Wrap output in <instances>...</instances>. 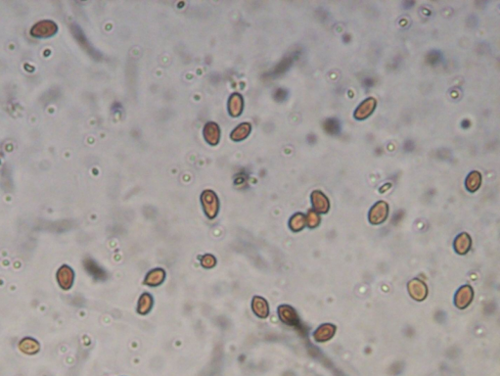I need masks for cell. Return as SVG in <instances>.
Returning a JSON list of instances; mask_svg holds the SVG:
<instances>
[{"label":"cell","instance_id":"11","mask_svg":"<svg viewBox=\"0 0 500 376\" xmlns=\"http://www.w3.org/2000/svg\"><path fill=\"white\" fill-rule=\"evenodd\" d=\"M163 279H164V272L163 271H155L154 273H151V274L148 276L147 283L151 284V285H157L160 282H162Z\"/></svg>","mask_w":500,"mask_h":376},{"label":"cell","instance_id":"17","mask_svg":"<svg viewBox=\"0 0 500 376\" xmlns=\"http://www.w3.org/2000/svg\"><path fill=\"white\" fill-rule=\"evenodd\" d=\"M470 125H471V123H470V121H469V120H464V121L462 122V127H463V128H465V129L469 128V127H470Z\"/></svg>","mask_w":500,"mask_h":376},{"label":"cell","instance_id":"10","mask_svg":"<svg viewBox=\"0 0 500 376\" xmlns=\"http://www.w3.org/2000/svg\"><path fill=\"white\" fill-rule=\"evenodd\" d=\"M267 304L264 299H261L260 297H257L254 300V310H256L257 314L263 317H266L267 315Z\"/></svg>","mask_w":500,"mask_h":376},{"label":"cell","instance_id":"4","mask_svg":"<svg viewBox=\"0 0 500 376\" xmlns=\"http://www.w3.org/2000/svg\"><path fill=\"white\" fill-rule=\"evenodd\" d=\"M312 203L314 209L318 213H326L329 210V201L327 197L320 191H314L312 193Z\"/></svg>","mask_w":500,"mask_h":376},{"label":"cell","instance_id":"13","mask_svg":"<svg viewBox=\"0 0 500 376\" xmlns=\"http://www.w3.org/2000/svg\"><path fill=\"white\" fill-rule=\"evenodd\" d=\"M307 224L310 226H315L319 224V218L318 216L314 213V212H309L308 215H307Z\"/></svg>","mask_w":500,"mask_h":376},{"label":"cell","instance_id":"5","mask_svg":"<svg viewBox=\"0 0 500 376\" xmlns=\"http://www.w3.org/2000/svg\"><path fill=\"white\" fill-rule=\"evenodd\" d=\"M461 300V302H459L457 304V306L459 308H464L466 307L467 305L471 302L472 300V289L468 286H465L463 288H461L459 290V292L457 293V296H456V302Z\"/></svg>","mask_w":500,"mask_h":376},{"label":"cell","instance_id":"16","mask_svg":"<svg viewBox=\"0 0 500 376\" xmlns=\"http://www.w3.org/2000/svg\"><path fill=\"white\" fill-rule=\"evenodd\" d=\"M364 84L366 87H371L374 84V80L370 77H367L366 79L364 80Z\"/></svg>","mask_w":500,"mask_h":376},{"label":"cell","instance_id":"12","mask_svg":"<svg viewBox=\"0 0 500 376\" xmlns=\"http://www.w3.org/2000/svg\"><path fill=\"white\" fill-rule=\"evenodd\" d=\"M304 223H305V220L303 218L302 215H296L293 219H292V222H291V226H292V228L295 229V230H299L300 228H302V226H304Z\"/></svg>","mask_w":500,"mask_h":376},{"label":"cell","instance_id":"3","mask_svg":"<svg viewBox=\"0 0 500 376\" xmlns=\"http://www.w3.org/2000/svg\"><path fill=\"white\" fill-rule=\"evenodd\" d=\"M376 107V100L374 98H367L361 103L355 112V118L357 120H363L370 116Z\"/></svg>","mask_w":500,"mask_h":376},{"label":"cell","instance_id":"2","mask_svg":"<svg viewBox=\"0 0 500 376\" xmlns=\"http://www.w3.org/2000/svg\"><path fill=\"white\" fill-rule=\"evenodd\" d=\"M388 216V205L385 202H379L374 206L369 214V219L372 224H381Z\"/></svg>","mask_w":500,"mask_h":376},{"label":"cell","instance_id":"15","mask_svg":"<svg viewBox=\"0 0 500 376\" xmlns=\"http://www.w3.org/2000/svg\"><path fill=\"white\" fill-rule=\"evenodd\" d=\"M404 148H405V149H406V148H409V149H408V151H411V150H413V149H414V143H413L412 141H406V142H405V147H404Z\"/></svg>","mask_w":500,"mask_h":376},{"label":"cell","instance_id":"7","mask_svg":"<svg viewBox=\"0 0 500 376\" xmlns=\"http://www.w3.org/2000/svg\"><path fill=\"white\" fill-rule=\"evenodd\" d=\"M334 331H335L334 326L325 324V325L321 326L320 328H318V330L315 332L314 336H315L316 340H318V341H325L333 336Z\"/></svg>","mask_w":500,"mask_h":376},{"label":"cell","instance_id":"1","mask_svg":"<svg viewBox=\"0 0 500 376\" xmlns=\"http://www.w3.org/2000/svg\"><path fill=\"white\" fill-rule=\"evenodd\" d=\"M57 31V27L53 22L50 21H42L37 23L32 29V34L37 37H46L55 34Z\"/></svg>","mask_w":500,"mask_h":376},{"label":"cell","instance_id":"6","mask_svg":"<svg viewBox=\"0 0 500 376\" xmlns=\"http://www.w3.org/2000/svg\"><path fill=\"white\" fill-rule=\"evenodd\" d=\"M323 128L327 134L332 136L339 135L341 133V123L338 119L335 118L327 119L323 124Z\"/></svg>","mask_w":500,"mask_h":376},{"label":"cell","instance_id":"9","mask_svg":"<svg viewBox=\"0 0 500 376\" xmlns=\"http://www.w3.org/2000/svg\"><path fill=\"white\" fill-rule=\"evenodd\" d=\"M481 184V174L478 171L471 172L466 180V187L470 191H475Z\"/></svg>","mask_w":500,"mask_h":376},{"label":"cell","instance_id":"14","mask_svg":"<svg viewBox=\"0 0 500 376\" xmlns=\"http://www.w3.org/2000/svg\"><path fill=\"white\" fill-rule=\"evenodd\" d=\"M441 54L438 51H433L428 55V61L430 64H437L440 62Z\"/></svg>","mask_w":500,"mask_h":376},{"label":"cell","instance_id":"8","mask_svg":"<svg viewBox=\"0 0 500 376\" xmlns=\"http://www.w3.org/2000/svg\"><path fill=\"white\" fill-rule=\"evenodd\" d=\"M470 246H471V240H470L469 236L467 235L466 233L460 234L456 238L455 248H456V250H457L458 253H461V254L466 253L468 249L470 248Z\"/></svg>","mask_w":500,"mask_h":376}]
</instances>
